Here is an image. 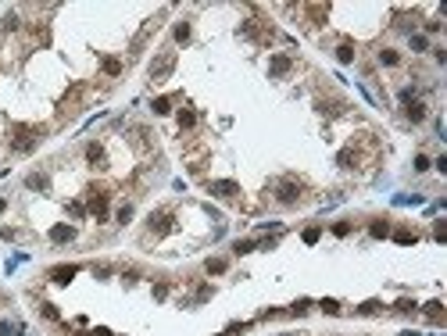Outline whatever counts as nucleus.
Returning a JSON list of instances; mask_svg holds the SVG:
<instances>
[{"label":"nucleus","instance_id":"nucleus-1","mask_svg":"<svg viewBox=\"0 0 447 336\" xmlns=\"http://www.w3.org/2000/svg\"><path fill=\"white\" fill-rule=\"evenodd\" d=\"M43 136H47V129H43V126H14L11 150H14V154H33Z\"/></svg>","mask_w":447,"mask_h":336},{"label":"nucleus","instance_id":"nucleus-2","mask_svg":"<svg viewBox=\"0 0 447 336\" xmlns=\"http://www.w3.org/2000/svg\"><path fill=\"white\" fill-rule=\"evenodd\" d=\"M276 201L279 204H297L301 201V182L297 179H279L276 182Z\"/></svg>","mask_w":447,"mask_h":336},{"label":"nucleus","instance_id":"nucleus-3","mask_svg":"<svg viewBox=\"0 0 447 336\" xmlns=\"http://www.w3.org/2000/svg\"><path fill=\"white\" fill-rule=\"evenodd\" d=\"M172 68H175V50H165V54H161V57L154 61V65H151V79H154V83L168 79V75H172Z\"/></svg>","mask_w":447,"mask_h":336},{"label":"nucleus","instance_id":"nucleus-4","mask_svg":"<svg viewBox=\"0 0 447 336\" xmlns=\"http://www.w3.org/2000/svg\"><path fill=\"white\" fill-rule=\"evenodd\" d=\"M89 215H93L97 222L108 218V193L104 190H89Z\"/></svg>","mask_w":447,"mask_h":336},{"label":"nucleus","instance_id":"nucleus-5","mask_svg":"<svg viewBox=\"0 0 447 336\" xmlns=\"http://www.w3.org/2000/svg\"><path fill=\"white\" fill-rule=\"evenodd\" d=\"M207 190H211L215 197H226V201H233V197L240 193V182H233V179H215V182H207Z\"/></svg>","mask_w":447,"mask_h":336},{"label":"nucleus","instance_id":"nucleus-6","mask_svg":"<svg viewBox=\"0 0 447 336\" xmlns=\"http://www.w3.org/2000/svg\"><path fill=\"white\" fill-rule=\"evenodd\" d=\"M147 229H151V233H168V229H172V215H168V211H151Z\"/></svg>","mask_w":447,"mask_h":336},{"label":"nucleus","instance_id":"nucleus-7","mask_svg":"<svg viewBox=\"0 0 447 336\" xmlns=\"http://www.w3.org/2000/svg\"><path fill=\"white\" fill-rule=\"evenodd\" d=\"M76 276H79V265H57V268H50V279H54V283H61V286H65V283H72Z\"/></svg>","mask_w":447,"mask_h":336},{"label":"nucleus","instance_id":"nucleus-8","mask_svg":"<svg viewBox=\"0 0 447 336\" xmlns=\"http://www.w3.org/2000/svg\"><path fill=\"white\" fill-rule=\"evenodd\" d=\"M405 115H408V122H426V104L422 100H408L405 104Z\"/></svg>","mask_w":447,"mask_h":336},{"label":"nucleus","instance_id":"nucleus-9","mask_svg":"<svg viewBox=\"0 0 447 336\" xmlns=\"http://www.w3.org/2000/svg\"><path fill=\"white\" fill-rule=\"evenodd\" d=\"M50 240H54V243H68V240H76V229L61 222V225H54V229H50Z\"/></svg>","mask_w":447,"mask_h":336},{"label":"nucleus","instance_id":"nucleus-10","mask_svg":"<svg viewBox=\"0 0 447 336\" xmlns=\"http://www.w3.org/2000/svg\"><path fill=\"white\" fill-rule=\"evenodd\" d=\"M426 318H429L433 326H444V304H440V300H429V304H426Z\"/></svg>","mask_w":447,"mask_h":336},{"label":"nucleus","instance_id":"nucleus-11","mask_svg":"<svg viewBox=\"0 0 447 336\" xmlns=\"http://www.w3.org/2000/svg\"><path fill=\"white\" fill-rule=\"evenodd\" d=\"M290 65H293V61H290L286 54H276V57H272V65H268V68H272V75H286V72H290Z\"/></svg>","mask_w":447,"mask_h":336},{"label":"nucleus","instance_id":"nucleus-12","mask_svg":"<svg viewBox=\"0 0 447 336\" xmlns=\"http://www.w3.org/2000/svg\"><path fill=\"white\" fill-rule=\"evenodd\" d=\"M86 161H89V165H100V161H104V147H100L97 140L86 143Z\"/></svg>","mask_w":447,"mask_h":336},{"label":"nucleus","instance_id":"nucleus-13","mask_svg":"<svg viewBox=\"0 0 447 336\" xmlns=\"http://www.w3.org/2000/svg\"><path fill=\"white\" fill-rule=\"evenodd\" d=\"M319 111H322V115H340V111H344V100H325V97H322V100H319Z\"/></svg>","mask_w":447,"mask_h":336},{"label":"nucleus","instance_id":"nucleus-14","mask_svg":"<svg viewBox=\"0 0 447 336\" xmlns=\"http://www.w3.org/2000/svg\"><path fill=\"white\" fill-rule=\"evenodd\" d=\"M179 126H183V129H193V126H197V111H193V108H183V111H179Z\"/></svg>","mask_w":447,"mask_h":336},{"label":"nucleus","instance_id":"nucleus-15","mask_svg":"<svg viewBox=\"0 0 447 336\" xmlns=\"http://www.w3.org/2000/svg\"><path fill=\"white\" fill-rule=\"evenodd\" d=\"M336 61H340V65H351V61H354V47H351V43H340V47H336Z\"/></svg>","mask_w":447,"mask_h":336},{"label":"nucleus","instance_id":"nucleus-16","mask_svg":"<svg viewBox=\"0 0 447 336\" xmlns=\"http://www.w3.org/2000/svg\"><path fill=\"white\" fill-rule=\"evenodd\" d=\"M308 14H311V22H315V25H322V22H325V14H329V7H325V4H311V7H308Z\"/></svg>","mask_w":447,"mask_h":336},{"label":"nucleus","instance_id":"nucleus-17","mask_svg":"<svg viewBox=\"0 0 447 336\" xmlns=\"http://www.w3.org/2000/svg\"><path fill=\"white\" fill-rule=\"evenodd\" d=\"M204 272H207V276H222V272H226V261H222V257H207Z\"/></svg>","mask_w":447,"mask_h":336},{"label":"nucleus","instance_id":"nucleus-18","mask_svg":"<svg viewBox=\"0 0 447 336\" xmlns=\"http://www.w3.org/2000/svg\"><path fill=\"white\" fill-rule=\"evenodd\" d=\"M25 186H29V190H47V175H43V172H33V175L25 179Z\"/></svg>","mask_w":447,"mask_h":336},{"label":"nucleus","instance_id":"nucleus-19","mask_svg":"<svg viewBox=\"0 0 447 336\" xmlns=\"http://www.w3.org/2000/svg\"><path fill=\"white\" fill-rule=\"evenodd\" d=\"M394 311H397V315H415V311H419V304L405 297V300H397V304H394Z\"/></svg>","mask_w":447,"mask_h":336},{"label":"nucleus","instance_id":"nucleus-20","mask_svg":"<svg viewBox=\"0 0 447 336\" xmlns=\"http://www.w3.org/2000/svg\"><path fill=\"white\" fill-rule=\"evenodd\" d=\"M368 233L376 236V240H386V236H390V225H386V222H372V229H368Z\"/></svg>","mask_w":447,"mask_h":336},{"label":"nucleus","instance_id":"nucleus-21","mask_svg":"<svg viewBox=\"0 0 447 336\" xmlns=\"http://www.w3.org/2000/svg\"><path fill=\"white\" fill-rule=\"evenodd\" d=\"M151 108H154V115H168V111H172V100H168V97H158Z\"/></svg>","mask_w":447,"mask_h":336},{"label":"nucleus","instance_id":"nucleus-22","mask_svg":"<svg viewBox=\"0 0 447 336\" xmlns=\"http://www.w3.org/2000/svg\"><path fill=\"white\" fill-rule=\"evenodd\" d=\"M104 72H108V75H118V72H122V61H118V57H104Z\"/></svg>","mask_w":447,"mask_h":336},{"label":"nucleus","instance_id":"nucleus-23","mask_svg":"<svg viewBox=\"0 0 447 336\" xmlns=\"http://www.w3.org/2000/svg\"><path fill=\"white\" fill-rule=\"evenodd\" d=\"M379 308H383L379 300H365L362 308H358V315H379Z\"/></svg>","mask_w":447,"mask_h":336},{"label":"nucleus","instance_id":"nucleus-24","mask_svg":"<svg viewBox=\"0 0 447 336\" xmlns=\"http://www.w3.org/2000/svg\"><path fill=\"white\" fill-rule=\"evenodd\" d=\"M411 50H419V54H422V50H429V40H426L422 33H415V36H411Z\"/></svg>","mask_w":447,"mask_h":336},{"label":"nucleus","instance_id":"nucleus-25","mask_svg":"<svg viewBox=\"0 0 447 336\" xmlns=\"http://www.w3.org/2000/svg\"><path fill=\"white\" fill-rule=\"evenodd\" d=\"M40 315H43V318H50V322H57V318H61L54 304H40Z\"/></svg>","mask_w":447,"mask_h":336},{"label":"nucleus","instance_id":"nucleus-26","mask_svg":"<svg viewBox=\"0 0 447 336\" xmlns=\"http://www.w3.org/2000/svg\"><path fill=\"white\" fill-rule=\"evenodd\" d=\"M18 22H22V18H18L14 11H7V14H4V29H7V33H14V29H18Z\"/></svg>","mask_w":447,"mask_h":336},{"label":"nucleus","instance_id":"nucleus-27","mask_svg":"<svg viewBox=\"0 0 447 336\" xmlns=\"http://www.w3.org/2000/svg\"><path fill=\"white\" fill-rule=\"evenodd\" d=\"M175 40H179V43L190 40V22H179V25H175Z\"/></svg>","mask_w":447,"mask_h":336},{"label":"nucleus","instance_id":"nucleus-28","mask_svg":"<svg viewBox=\"0 0 447 336\" xmlns=\"http://www.w3.org/2000/svg\"><path fill=\"white\" fill-rule=\"evenodd\" d=\"M115 218H118V225H125V222L132 218V204H122V208H118V215H115Z\"/></svg>","mask_w":447,"mask_h":336},{"label":"nucleus","instance_id":"nucleus-29","mask_svg":"<svg viewBox=\"0 0 447 336\" xmlns=\"http://www.w3.org/2000/svg\"><path fill=\"white\" fill-rule=\"evenodd\" d=\"M379 61H383V65H397L401 54H397V50H379Z\"/></svg>","mask_w":447,"mask_h":336},{"label":"nucleus","instance_id":"nucleus-30","mask_svg":"<svg viewBox=\"0 0 447 336\" xmlns=\"http://www.w3.org/2000/svg\"><path fill=\"white\" fill-rule=\"evenodd\" d=\"M233 251H236V254H247V251H254V240H236V243H233Z\"/></svg>","mask_w":447,"mask_h":336},{"label":"nucleus","instance_id":"nucleus-31","mask_svg":"<svg viewBox=\"0 0 447 336\" xmlns=\"http://www.w3.org/2000/svg\"><path fill=\"white\" fill-rule=\"evenodd\" d=\"M319 308H322L325 315H340V304H336V300H329V297H325V300L319 304Z\"/></svg>","mask_w":447,"mask_h":336},{"label":"nucleus","instance_id":"nucleus-32","mask_svg":"<svg viewBox=\"0 0 447 336\" xmlns=\"http://www.w3.org/2000/svg\"><path fill=\"white\" fill-rule=\"evenodd\" d=\"M429 165L433 161H429L426 154H415V172H429Z\"/></svg>","mask_w":447,"mask_h":336},{"label":"nucleus","instance_id":"nucleus-33","mask_svg":"<svg viewBox=\"0 0 447 336\" xmlns=\"http://www.w3.org/2000/svg\"><path fill=\"white\" fill-rule=\"evenodd\" d=\"M308 308H311V300H297L293 308H290V315H297V318H301V315H308Z\"/></svg>","mask_w":447,"mask_h":336},{"label":"nucleus","instance_id":"nucleus-34","mask_svg":"<svg viewBox=\"0 0 447 336\" xmlns=\"http://www.w3.org/2000/svg\"><path fill=\"white\" fill-rule=\"evenodd\" d=\"M397 243H415V233H408V229H401V233H394Z\"/></svg>","mask_w":447,"mask_h":336},{"label":"nucleus","instance_id":"nucleus-35","mask_svg":"<svg viewBox=\"0 0 447 336\" xmlns=\"http://www.w3.org/2000/svg\"><path fill=\"white\" fill-rule=\"evenodd\" d=\"M168 297V283H158L154 286V300H165Z\"/></svg>","mask_w":447,"mask_h":336},{"label":"nucleus","instance_id":"nucleus-36","mask_svg":"<svg viewBox=\"0 0 447 336\" xmlns=\"http://www.w3.org/2000/svg\"><path fill=\"white\" fill-rule=\"evenodd\" d=\"M68 211H72V218H86V204H79V201H76V204H72Z\"/></svg>","mask_w":447,"mask_h":336},{"label":"nucleus","instance_id":"nucleus-37","mask_svg":"<svg viewBox=\"0 0 447 336\" xmlns=\"http://www.w3.org/2000/svg\"><path fill=\"white\" fill-rule=\"evenodd\" d=\"M93 276H97V279H108L111 268H108V265H93Z\"/></svg>","mask_w":447,"mask_h":336},{"label":"nucleus","instance_id":"nucleus-38","mask_svg":"<svg viewBox=\"0 0 447 336\" xmlns=\"http://www.w3.org/2000/svg\"><path fill=\"white\" fill-rule=\"evenodd\" d=\"M433 233H437V240L444 243V236H447V225H444V218H437V229H433Z\"/></svg>","mask_w":447,"mask_h":336},{"label":"nucleus","instance_id":"nucleus-39","mask_svg":"<svg viewBox=\"0 0 447 336\" xmlns=\"http://www.w3.org/2000/svg\"><path fill=\"white\" fill-rule=\"evenodd\" d=\"M333 233H336V236H347V233H351V225H347V222H336V225H333Z\"/></svg>","mask_w":447,"mask_h":336},{"label":"nucleus","instance_id":"nucleus-40","mask_svg":"<svg viewBox=\"0 0 447 336\" xmlns=\"http://www.w3.org/2000/svg\"><path fill=\"white\" fill-rule=\"evenodd\" d=\"M322 233H319V229H304V243H315Z\"/></svg>","mask_w":447,"mask_h":336},{"label":"nucleus","instance_id":"nucleus-41","mask_svg":"<svg viewBox=\"0 0 447 336\" xmlns=\"http://www.w3.org/2000/svg\"><path fill=\"white\" fill-rule=\"evenodd\" d=\"M11 333H14V326H11V322H0V336H11Z\"/></svg>","mask_w":447,"mask_h":336},{"label":"nucleus","instance_id":"nucleus-42","mask_svg":"<svg viewBox=\"0 0 447 336\" xmlns=\"http://www.w3.org/2000/svg\"><path fill=\"white\" fill-rule=\"evenodd\" d=\"M4 208H7V201H0V211H4Z\"/></svg>","mask_w":447,"mask_h":336},{"label":"nucleus","instance_id":"nucleus-43","mask_svg":"<svg viewBox=\"0 0 447 336\" xmlns=\"http://www.w3.org/2000/svg\"><path fill=\"white\" fill-rule=\"evenodd\" d=\"M79 336H97V333H79Z\"/></svg>","mask_w":447,"mask_h":336},{"label":"nucleus","instance_id":"nucleus-44","mask_svg":"<svg viewBox=\"0 0 447 336\" xmlns=\"http://www.w3.org/2000/svg\"><path fill=\"white\" fill-rule=\"evenodd\" d=\"M283 336H290V333H283Z\"/></svg>","mask_w":447,"mask_h":336}]
</instances>
